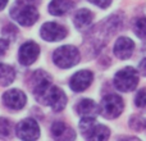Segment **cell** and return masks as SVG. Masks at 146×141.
<instances>
[{
  "instance_id": "1",
  "label": "cell",
  "mask_w": 146,
  "mask_h": 141,
  "mask_svg": "<svg viewBox=\"0 0 146 141\" xmlns=\"http://www.w3.org/2000/svg\"><path fill=\"white\" fill-rule=\"evenodd\" d=\"M80 128L83 136L88 140H106L110 135V131L104 124H98L95 117H83L80 122Z\"/></svg>"
},
{
  "instance_id": "2",
  "label": "cell",
  "mask_w": 146,
  "mask_h": 141,
  "mask_svg": "<svg viewBox=\"0 0 146 141\" xmlns=\"http://www.w3.org/2000/svg\"><path fill=\"white\" fill-rule=\"evenodd\" d=\"M53 61L59 68H71L80 62V51L77 48L71 45H64L58 48L53 54Z\"/></svg>"
},
{
  "instance_id": "3",
  "label": "cell",
  "mask_w": 146,
  "mask_h": 141,
  "mask_svg": "<svg viewBox=\"0 0 146 141\" xmlns=\"http://www.w3.org/2000/svg\"><path fill=\"white\" fill-rule=\"evenodd\" d=\"M137 83H139V74H137V70L132 67L121 69L119 72H117L115 77H114L115 87L123 92L135 90L137 87Z\"/></svg>"
},
{
  "instance_id": "4",
  "label": "cell",
  "mask_w": 146,
  "mask_h": 141,
  "mask_svg": "<svg viewBox=\"0 0 146 141\" xmlns=\"http://www.w3.org/2000/svg\"><path fill=\"white\" fill-rule=\"evenodd\" d=\"M123 106L124 104L121 96L115 95V94H109V95H106L101 100L100 113L105 118L113 119V118H117L123 112Z\"/></svg>"
},
{
  "instance_id": "5",
  "label": "cell",
  "mask_w": 146,
  "mask_h": 141,
  "mask_svg": "<svg viewBox=\"0 0 146 141\" xmlns=\"http://www.w3.org/2000/svg\"><path fill=\"white\" fill-rule=\"evenodd\" d=\"M10 17L22 26H32L37 21L38 12L35 7L28 5H19L14 7L10 10Z\"/></svg>"
},
{
  "instance_id": "6",
  "label": "cell",
  "mask_w": 146,
  "mask_h": 141,
  "mask_svg": "<svg viewBox=\"0 0 146 141\" xmlns=\"http://www.w3.org/2000/svg\"><path fill=\"white\" fill-rule=\"evenodd\" d=\"M67 30L63 26L58 25L55 22H46L42 25L40 30L41 37L45 41H50V43H55V41H60L66 39L67 36Z\"/></svg>"
},
{
  "instance_id": "7",
  "label": "cell",
  "mask_w": 146,
  "mask_h": 141,
  "mask_svg": "<svg viewBox=\"0 0 146 141\" xmlns=\"http://www.w3.org/2000/svg\"><path fill=\"white\" fill-rule=\"evenodd\" d=\"M40 55V46L35 41H26L18 51V61L23 66H31Z\"/></svg>"
},
{
  "instance_id": "8",
  "label": "cell",
  "mask_w": 146,
  "mask_h": 141,
  "mask_svg": "<svg viewBox=\"0 0 146 141\" xmlns=\"http://www.w3.org/2000/svg\"><path fill=\"white\" fill-rule=\"evenodd\" d=\"M17 136L21 140H36L40 136V127L35 119H23L17 124Z\"/></svg>"
},
{
  "instance_id": "9",
  "label": "cell",
  "mask_w": 146,
  "mask_h": 141,
  "mask_svg": "<svg viewBox=\"0 0 146 141\" xmlns=\"http://www.w3.org/2000/svg\"><path fill=\"white\" fill-rule=\"evenodd\" d=\"M3 103L5 104L7 108L12 110H19L27 103V96L23 91L18 88H12L3 95Z\"/></svg>"
},
{
  "instance_id": "10",
  "label": "cell",
  "mask_w": 146,
  "mask_h": 141,
  "mask_svg": "<svg viewBox=\"0 0 146 141\" xmlns=\"http://www.w3.org/2000/svg\"><path fill=\"white\" fill-rule=\"evenodd\" d=\"M92 80H94L92 73H91L90 70L83 69V70H80V72L74 73V74L72 76L71 81H69V86H71V88L73 91H76V92H82V91H85L86 88L91 85Z\"/></svg>"
},
{
  "instance_id": "11",
  "label": "cell",
  "mask_w": 146,
  "mask_h": 141,
  "mask_svg": "<svg viewBox=\"0 0 146 141\" xmlns=\"http://www.w3.org/2000/svg\"><path fill=\"white\" fill-rule=\"evenodd\" d=\"M135 49V43L129 37H119L114 44V54L119 59L124 61L132 55Z\"/></svg>"
},
{
  "instance_id": "12",
  "label": "cell",
  "mask_w": 146,
  "mask_h": 141,
  "mask_svg": "<svg viewBox=\"0 0 146 141\" xmlns=\"http://www.w3.org/2000/svg\"><path fill=\"white\" fill-rule=\"evenodd\" d=\"M51 134L58 140H73L76 137L74 132L71 127H68L64 122L56 121L51 126Z\"/></svg>"
},
{
  "instance_id": "13",
  "label": "cell",
  "mask_w": 146,
  "mask_h": 141,
  "mask_svg": "<svg viewBox=\"0 0 146 141\" xmlns=\"http://www.w3.org/2000/svg\"><path fill=\"white\" fill-rule=\"evenodd\" d=\"M76 110L82 117H96L99 113V106L91 99H82L76 106Z\"/></svg>"
},
{
  "instance_id": "14",
  "label": "cell",
  "mask_w": 146,
  "mask_h": 141,
  "mask_svg": "<svg viewBox=\"0 0 146 141\" xmlns=\"http://www.w3.org/2000/svg\"><path fill=\"white\" fill-rule=\"evenodd\" d=\"M73 8L72 0H51L49 4V13L53 15H63Z\"/></svg>"
},
{
  "instance_id": "15",
  "label": "cell",
  "mask_w": 146,
  "mask_h": 141,
  "mask_svg": "<svg viewBox=\"0 0 146 141\" xmlns=\"http://www.w3.org/2000/svg\"><path fill=\"white\" fill-rule=\"evenodd\" d=\"M92 13L88 9H80L74 15V26L78 30H86L92 22Z\"/></svg>"
},
{
  "instance_id": "16",
  "label": "cell",
  "mask_w": 146,
  "mask_h": 141,
  "mask_svg": "<svg viewBox=\"0 0 146 141\" xmlns=\"http://www.w3.org/2000/svg\"><path fill=\"white\" fill-rule=\"evenodd\" d=\"M15 70L12 66L0 63V86H8L14 81Z\"/></svg>"
},
{
  "instance_id": "17",
  "label": "cell",
  "mask_w": 146,
  "mask_h": 141,
  "mask_svg": "<svg viewBox=\"0 0 146 141\" xmlns=\"http://www.w3.org/2000/svg\"><path fill=\"white\" fill-rule=\"evenodd\" d=\"M10 135H12V122L8 118L1 117L0 118V137L7 139V137H10Z\"/></svg>"
},
{
  "instance_id": "18",
  "label": "cell",
  "mask_w": 146,
  "mask_h": 141,
  "mask_svg": "<svg viewBox=\"0 0 146 141\" xmlns=\"http://www.w3.org/2000/svg\"><path fill=\"white\" fill-rule=\"evenodd\" d=\"M135 33L142 40H146V18L141 17L135 22Z\"/></svg>"
},
{
  "instance_id": "19",
  "label": "cell",
  "mask_w": 146,
  "mask_h": 141,
  "mask_svg": "<svg viewBox=\"0 0 146 141\" xmlns=\"http://www.w3.org/2000/svg\"><path fill=\"white\" fill-rule=\"evenodd\" d=\"M129 126L136 131H142V130L146 128V119L140 116H135L129 121Z\"/></svg>"
},
{
  "instance_id": "20",
  "label": "cell",
  "mask_w": 146,
  "mask_h": 141,
  "mask_svg": "<svg viewBox=\"0 0 146 141\" xmlns=\"http://www.w3.org/2000/svg\"><path fill=\"white\" fill-rule=\"evenodd\" d=\"M135 104L139 108H145L146 106V88H141L137 92L136 98H135Z\"/></svg>"
},
{
  "instance_id": "21",
  "label": "cell",
  "mask_w": 146,
  "mask_h": 141,
  "mask_svg": "<svg viewBox=\"0 0 146 141\" xmlns=\"http://www.w3.org/2000/svg\"><path fill=\"white\" fill-rule=\"evenodd\" d=\"M17 33H18V30L13 25H7L4 27V30H3V35H4L5 39H8V40H9V39L10 40H14Z\"/></svg>"
},
{
  "instance_id": "22",
  "label": "cell",
  "mask_w": 146,
  "mask_h": 141,
  "mask_svg": "<svg viewBox=\"0 0 146 141\" xmlns=\"http://www.w3.org/2000/svg\"><path fill=\"white\" fill-rule=\"evenodd\" d=\"M8 46H9V41L5 39H0V57H3L7 53Z\"/></svg>"
},
{
  "instance_id": "23",
  "label": "cell",
  "mask_w": 146,
  "mask_h": 141,
  "mask_svg": "<svg viewBox=\"0 0 146 141\" xmlns=\"http://www.w3.org/2000/svg\"><path fill=\"white\" fill-rule=\"evenodd\" d=\"M17 4L28 5V7H36V5L40 4V0H17Z\"/></svg>"
},
{
  "instance_id": "24",
  "label": "cell",
  "mask_w": 146,
  "mask_h": 141,
  "mask_svg": "<svg viewBox=\"0 0 146 141\" xmlns=\"http://www.w3.org/2000/svg\"><path fill=\"white\" fill-rule=\"evenodd\" d=\"M88 1H91L92 4L98 5L99 8H106L110 5L111 0H88Z\"/></svg>"
},
{
  "instance_id": "25",
  "label": "cell",
  "mask_w": 146,
  "mask_h": 141,
  "mask_svg": "<svg viewBox=\"0 0 146 141\" xmlns=\"http://www.w3.org/2000/svg\"><path fill=\"white\" fill-rule=\"evenodd\" d=\"M139 72L141 73L142 76H146V59H144V61L139 64Z\"/></svg>"
},
{
  "instance_id": "26",
  "label": "cell",
  "mask_w": 146,
  "mask_h": 141,
  "mask_svg": "<svg viewBox=\"0 0 146 141\" xmlns=\"http://www.w3.org/2000/svg\"><path fill=\"white\" fill-rule=\"evenodd\" d=\"M8 4V0H0V10H3Z\"/></svg>"
},
{
  "instance_id": "27",
  "label": "cell",
  "mask_w": 146,
  "mask_h": 141,
  "mask_svg": "<svg viewBox=\"0 0 146 141\" xmlns=\"http://www.w3.org/2000/svg\"><path fill=\"white\" fill-rule=\"evenodd\" d=\"M142 51H144V54H145V55H146V44H145V45H144V50H142Z\"/></svg>"
}]
</instances>
